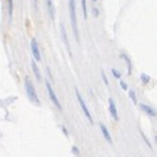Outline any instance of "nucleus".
Masks as SVG:
<instances>
[{
	"instance_id": "obj_1",
	"label": "nucleus",
	"mask_w": 157,
	"mask_h": 157,
	"mask_svg": "<svg viewBox=\"0 0 157 157\" xmlns=\"http://www.w3.org/2000/svg\"><path fill=\"white\" fill-rule=\"evenodd\" d=\"M69 12H70V21H71V28H73V33L74 37L77 40V42H79V30H78V25H77V13H75V0H69Z\"/></svg>"
},
{
	"instance_id": "obj_2",
	"label": "nucleus",
	"mask_w": 157,
	"mask_h": 157,
	"mask_svg": "<svg viewBox=\"0 0 157 157\" xmlns=\"http://www.w3.org/2000/svg\"><path fill=\"white\" fill-rule=\"evenodd\" d=\"M25 91H27V95L29 96V99L32 102H35L37 106H40V99L37 96V93H36V88H35V85L32 83V81L29 79L28 77H25Z\"/></svg>"
},
{
	"instance_id": "obj_3",
	"label": "nucleus",
	"mask_w": 157,
	"mask_h": 157,
	"mask_svg": "<svg viewBox=\"0 0 157 157\" xmlns=\"http://www.w3.org/2000/svg\"><path fill=\"white\" fill-rule=\"evenodd\" d=\"M75 95H77V99H78V102H79V106H81V108H82V111H83V114H85V116L87 117L88 123H90V124H93L94 120H93V117H91V114H90V111H88L87 106H86L85 100H83V98L81 96V94H79V91H78L77 87H75Z\"/></svg>"
},
{
	"instance_id": "obj_4",
	"label": "nucleus",
	"mask_w": 157,
	"mask_h": 157,
	"mask_svg": "<svg viewBox=\"0 0 157 157\" xmlns=\"http://www.w3.org/2000/svg\"><path fill=\"white\" fill-rule=\"evenodd\" d=\"M45 86H46V90H48V94H49V96H50L52 102H53V103L56 104V107H57V108H58L59 111H61V110H62V106H61V103H59V100H58V98H57V95H56V94H54L53 87H52L50 82H48V81H45Z\"/></svg>"
},
{
	"instance_id": "obj_5",
	"label": "nucleus",
	"mask_w": 157,
	"mask_h": 157,
	"mask_svg": "<svg viewBox=\"0 0 157 157\" xmlns=\"http://www.w3.org/2000/svg\"><path fill=\"white\" fill-rule=\"evenodd\" d=\"M30 49H32L33 58L37 62H40L41 61V53H40V48H38V44H37V40H36V38H32V41H30Z\"/></svg>"
},
{
	"instance_id": "obj_6",
	"label": "nucleus",
	"mask_w": 157,
	"mask_h": 157,
	"mask_svg": "<svg viewBox=\"0 0 157 157\" xmlns=\"http://www.w3.org/2000/svg\"><path fill=\"white\" fill-rule=\"evenodd\" d=\"M108 108H110V114H111L112 119H114L115 122H117V120H119V115H117V111H116V104H115L112 98L108 99Z\"/></svg>"
},
{
	"instance_id": "obj_7",
	"label": "nucleus",
	"mask_w": 157,
	"mask_h": 157,
	"mask_svg": "<svg viewBox=\"0 0 157 157\" xmlns=\"http://www.w3.org/2000/svg\"><path fill=\"white\" fill-rule=\"evenodd\" d=\"M59 28H61V35H62V38H64V42H65V45H66V49H67V52H69V54H70V56H71V48H70L69 38H67V35H66V30H65L64 24H61V25H59Z\"/></svg>"
},
{
	"instance_id": "obj_8",
	"label": "nucleus",
	"mask_w": 157,
	"mask_h": 157,
	"mask_svg": "<svg viewBox=\"0 0 157 157\" xmlns=\"http://www.w3.org/2000/svg\"><path fill=\"white\" fill-rule=\"evenodd\" d=\"M46 7H48V12H49V16H50V20L54 21L56 19V9L53 7V0H46Z\"/></svg>"
},
{
	"instance_id": "obj_9",
	"label": "nucleus",
	"mask_w": 157,
	"mask_h": 157,
	"mask_svg": "<svg viewBox=\"0 0 157 157\" xmlns=\"http://www.w3.org/2000/svg\"><path fill=\"white\" fill-rule=\"evenodd\" d=\"M140 110H143L144 112H145L148 116H151V117H154L156 116V111H154L152 107H149V106H146V104H144V103H140Z\"/></svg>"
},
{
	"instance_id": "obj_10",
	"label": "nucleus",
	"mask_w": 157,
	"mask_h": 157,
	"mask_svg": "<svg viewBox=\"0 0 157 157\" xmlns=\"http://www.w3.org/2000/svg\"><path fill=\"white\" fill-rule=\"evenodd\" d=\"M99 127H100V131H102V133H103V136H104V139H106L108 143H112V139H111V135H110V132H108V129H107V127L103 124V123H99Z\"/></svg>"
},
{
	"instance_id": "obj_11",
	"label": "nucleus",
	"mask_w": 157,
	"mask_h": 157,
	"mask_svg": "<svg viewBox=\"0 0 157 157\" xmlns=\"http://www.w3.org/2000/svg\"><path fill=\"white\" fill-rule=\"evenodd\" d=\"M32 70H33V73H35V75H36L37 82H41V81H42V78H41V73H40V69H38V65L35 62V59L32 61Z\"/></svg>"
},
{
	"instance_id": "obj_12",
	"label": "nucleus",
	"mask_w": 157,
	"mask_h": 157,
	"mask_svg": "<svg viewBox=\"0 0 157 157\" xmlns=\"http://www.w3.org/2000/svg\"><path fill=\"white\" fill-rule=\"evenodd\" d=\"M8 1V16L9 21L12 20V13H13V0H7Z\"/></svg>"
},
{
	"instance_id": "obj_13",
	"label": "nucleus",
	"mask_w": 157,
	"mask_h": 157,
	"mask_svg": "<svg viewBox=\"0 0 157 157\" xmlns=\"http://www.w3.org/2000/svg\"><path fill=\"white\" fill-rule=\"evenodd\" d=\"M122 58H124L125 61H127V65H128V75H131V73H132V65H131V59L128 58L125 54H122Z\"/></svg>"
},
{
	"instance_id": "obj_14",
	"label": "nucleus",
	"mask_w": 157,
	"mask_h": 157,
	"mask_svg": "<svg viewBox=\"0 0 157 157\" xmlns=\"http://www.w3.org/2000/svg\"><path fill=\"white\" fill-rule=\"evenodd\" d=\"M140 77H141V82H143V85H144V86L148 85V83L151 82V77H149V75H146L145 73H144V74H141Z\"/></svg>"
},
{
	"instance_id": "obj_15",
	"label": "nucleus",
	"mask_w": 157,
	"mask_h": 157,
	"mask_svg": "<svg viewBox=\"0 0 157 157\" xmlns=\"http://www.w3.org/2000/svg\"><path fill=\"white\" fill-rule=\"evenodd\" d=\"M128 96L131 98V100H132L133 103L137 104V98H136V93H135V91H133V90H129V91H128Z\"/></svg>"
},
{
	"instance_id": "obj_16",
	"label": "nucleus",
	"mask_w": 157,
	"mask_h": 157,
	"mask_svg": "<svg viewBox=\"0 0 157 157\" xmlns=\"http://www.w3.org/2000/svg\"><path fill=\"white\" fill-rule=\"evenodd\" d=\"M81 4H82L83 17H85V19H87V6H86V0H81Z\"/></svg>"
},
{
	"instance_id": "obj_17",
	"label": "nucleus",
	"mask_w": 157,
	"mask_h": 157,
	"mask_svg": "<svg viewBox=\"0 0 157 157\" xmlns=\"http://www.w3.org/2000/svg\"><path fill=\"white\" fill-rule=\"evenodd\" d=\"M111 71H112V74H114V77H115V78H117V79H120V77H122V74H120V71H117L116 69H112Z\"/></svg>"
},
{
	"instance_id": "obj_18",
	"label": "nucleus",
	"mask_w": 157,
	"mask_h": 157,
	"mask_svg": "<svg viewBox=\"0 0 157 157\" xmlns=\"http://www.w3.org/2000/svg\"><path fill=\"white\" fill-rule=\"evenodd\" d=\"M140 133H141V136H143V139H144V141H145V143H146V145H148V146H149V148H152V145H151V143H149V141H148V139H146V137H145V135H144V133H143V132H141V131H140Z\"/></svg>"
},
{
	"instance_id": "obj_19",
	"label": "nucleus",
	"mask_w": 157,
	"mask_h": 157,
	"mask_svg": "<svg viewBox=\"0 0 157 157\" xmlns=\"http://www.w3.org/2000/svg\"><path fill=\"white\" fill-rule=\"evenodd\" d=\"M120 86H122V88H123V90H127V88H128L127 83H125L124 81H120Z\"/></svg>"
},
{
	"instance_id": "obj_20",
	"label": "nucleus",
	"mask_w": 157,
	"mask_h": 157,
	"mask_svg": "<svg viewBox=\"0 0 157 157\" xmlns=\"http://www.w3.org/2000/svg\"><path fill=\"white\" fill-rule=\"evenodd\" d=\"M102 78H103L104 83H106V86H108V79L106 78V75H104V71H102Z\"/></svg>"
},
{
	"instance_id": "obj_21",
	"label": "nucleus",
	"mask_w": 157,
	"mask_h": 157,
	"mask_svg": "<svg viewBox=\"0 0 157 157\" xmlns=\"http://www.w3.org/2000/svg\"><path fill=\"white\" fill-rule=\"evenodd\" d=\"M73 153H74V154H77V156H78V154H79V151H78V148H77V146H73Z\"/></svg>"
},
{
	"instance_id": "obj_22",
	"label": "nucleus",
	"mask_w": 157,
	"mask_h": 157,
	"mask_svg": "<svg viewBox=\"0 0 157 157\" xmlns=\"http://www.w3.org/2000/svg\"><path fill=\"white\" fill-rule=\"evenodd\" d=\"M93 13H94V16H98V15H99V11H98V9H96V8H93Z\"/></svg>"
},
{
	"instance_id": "obj_23",
	"label": "nucleus",
	"mask_w": 157,
	"mask_h": 157,
	"mask_svg": "<svg viewBox=\"0 0 157 157\" xmlns=\"http://www.w3.org/2000/svg\"><path fill=\"white\" fill-rule=\"evenodd\" d=\"M33 6H35L36 9L38 8V0H33Z\"/></svg>"
},
{
	"instance_id": "obj_24",
	"label": "nucleus",
	"mask_w": 157,
	"mask_h": 157,
	"mask_svg": "<svg viewBox=\"0 0 157 157\" xmlns=\"http://www.w3.org/2000/svg\"><path fill=\"white\" fill-rule=\"evenodd\" d=\"M61 128H62V131H64V133H65V135H66V136H67V135H69V133H67V131H66V128H65V127H64V125H62V127H61Z\"/></svg>"
},
{
	"instance_id": "obj_25",
	"label": "nucleus",
	"mask_w": 157,
	"mask_h": 157,
	"mask_svg": "<svg viewBox=\"0 0 157 157\" xmlns=\"http://www.w3.org/2000/svg\"><path fill=\"white\" fill-rule=\"evenodd\" d=\"M91 1H93V3H96V1H98V0H91Z\"/></svg>"
}]
</instances>
